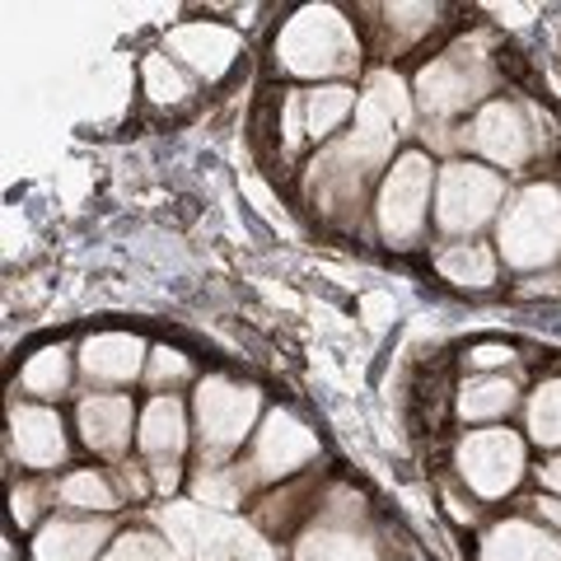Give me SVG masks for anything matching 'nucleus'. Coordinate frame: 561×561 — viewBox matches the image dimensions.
Listing matches in <instances>:
<instances>
[{
	"mask_svg": "<svg viewBox=\"0 0 561 561\" xmlns=\"http://www.w3.org/2000/svg\"><path fill=\"white\" fill-rule=\"evenodd\" d=\"M276 57L295 76H342L356 66V33L332 5H309L280 28Z\"/></svg>",
	"mask_w": 561,
	"mask_h": 561,
	"instance_id": "nucleus-1",
	"label": "nucleus"
},
{
	"mask_svg": "<svg viewBox=\"0 0 561 561\" xmlns=\"http://www.w3.org/2000/svg\"><path fill=\"white\" fill-rule=\"evenodd\" d=\"M561 249V192L538 183L519 192L501 220V253L515 267H542Z\"/></svg>",
	"mask_w": 561,
	"mask_h": 561,
	"instance_id": "nucleus-2",
	"label": "nucleus"
},
{
	"mask_svg": "<svg viewBox=\"0 0 561 561\" xmlns=\"http://www.w3.org/2000/svg\"><path fill=\"white\" fill-rule=\"evenodd\" d=\"M491 90V61L482 38H468L459 47H449L445 57H435L426 70L416 76V99L426 113H459L472 99H482Z\"/></svg>",
	"mask_w": 561,
	"mask_h": 561,
	"instance_id": "nucleus-3",
	"label": "nucleus"
},
{
	"mask_svg": "<svg viewBox=\"0 0 561 561\" xmlns=\"http://www.w3.org/2000/svg\"><path fill=\"white\" fill-rule=\"evenodd\" d=\"M426 202H431V160L412 150L389 169V179L379 187V230L393 249L416 243L421 225H426Z\"/></svg>",
	"mask_w": 561,
	"mask_h": 561,
	"instance_id": "nucleus-4",
	"label": "nucleus"
},
{
	"mask_svg": "<svg viewBox=\"0 0 561 561\" xmlns=\"http://www.w3.org/2000/svg\"><path fill=\"white\" fill-rule=\"evenodd\" d=\"M169 534L197 561H276L272 548L253 529H243V524L225 519V515L169 511Z\"/></svg>",
	"mask_w": 561,
	"mask_h": 561,
	"instance_id": "nucleus-5",
	"label": "nucleus"
},
{
	"mask_svg": "<svg viewBox=\"0 0 561 561\" xmlns=\"http://www.w3.org/2000/svg\"><path fill=\"white\" fill-rule=\"evenodd\" d=\"M505 183L482 164H445L440 192H435V220L449 234H468L491 220Z\"/></svg>",
	"mask_w": 561,
	"mask_h": 561,
	"instance_id": "nucleus-6",
	"label": "nucleus"
},
{
	"mask_svg": "<svg viewBox=\"0 0 561 561\" xmlns=\"http://www.w3.org/2000/svg\"><path fill=\"white\" fill-rule=\"evenodd\" d=\"M257 416V393L230 379H206L197 389V426H202V454H225L249 435Z\"/></svg>",
	"mask_w": 561,
	"mask_h": 561,
	"instance_id": "nucleus-7",
	"label": "nucleus"
},
{
	"mask_svg": "<svg viewBox=\"0 0 561 561\" xmlns=\"http://www.w3.org/2000/svg\"><path fill=\"white\" fill-rule=\"evenodd\" d=\"M459 468L478 496H505L524 472V445L515 431H478L459 445Z\"/></svg>",
	"mask_w": 561,
	"mask_h": 561,
	"instance_id": "nucleus-8",
	"label": "nucleus"
},
{
	"mask_svg": "<svg viewBox=\"0 0 561 561\" xmlns=\"http://www.w3.org/2000/svg\"><path fill=\"white\" fill-rule=\"evenodd\" d=\"M187 445V416L179 398H154L146 416H140V449L154 468V486L173 491L179 482V454Z\"/></svg>",
	"mask_w": 561,
	"mask_h": 561,
	"instance_id": "nucleus-9",
	"label": "nucleus"
},
{
	"mask_svg": "<svg viewBox=\"0 0 561 561\" xmlns=\"http://www.w3.org/2000/svg\"><path fill=\"white\" fill-rule=\"evenodd\" d=\"M319 454V435L300 426L290 412H272L257 431V449H253V472L257 478H286L300 463H309Z\"/></svg>",
	"mask_w": 561,
	"mask_h": 561,
	"instance_id": "nucleus-10",
	"label": "nucleus"
},
{
	"mask_svg": "<svg viewBox=\"0 0 561 561\" xmlns=\"http://www.w3.org/2000/svg\"><path fill=\"white\" fill-rule=\"evenodd\" d=\"M472 146H478L486 160L519 169L534 150V131L515 103H491V108H482L478 122H472Z\"/></svg>",
	"mask_w": 561,
	"mask_h": 561,
	"instance_id": "nucleus-11",
	"label": "nucleus"
},
{
	"mask_svg": "<svg viewBox=\"0 0 561 561\" xmlns=\"http://www.w3.org/2000/svg\"><path fill=\"white\" fill-rule=\"evenodd\" d=\"M10 445L28 468H51L66 454V435L57 412L47 408H14L10 412Z\"/></svg>",
	"mask_w": 561,
	"mask_h": 561,
	"instance_id": "nucleus-12",
	"label": "nucleus"
},
{
	"mask_svg": "<svg viewBox=\"0 0 561 561\" xmlns=\"http://www.w3.org/2000/svg\"><path fill=\"white\" fill-rule=\"evenodd\" d=\"M140 360H146V342L131 337V332H94L80 351V365L90 379H108V383H127L140 375Z\"/></svg>",
	"mask_w": 561,
	"mask_h": 561,
	"instance_id": "nucleus-13",
	"label": "nucleus"
},
{
	"mask_svg": "<svg viewBox=\"0 0 561 561\" xmlns=\"http://www.w3.org/2000/svg\"><path fill=\"white\" fill-rule=\"evenodd\" d=\"M169 47L179 51L187 66H197L202 76H220V70L234 61L239 38L220 24H183V28L169 33Z\"/></svg>",
	"mask_w": 561,
	"mask_h": 561,
	"instance_id": "nucleus-14",
	"label": "nucleus"
},
{
	"mask_svg": "<svg viewBox=\"0 0 561 561\" xmlns=\"http://www.w3.org/2000/svg\"><path fill=\"white\" fill-rule=\"evenodd\" d=\"M80 435L84 445L99 449V454H117L131 435V402L117 398V393H103V398H84L80 402Z\"/></svg>",
	"mask_w": 561,
	"mask_h": 561,
	"instance_id": "nucleus-15",
	"label": "nucleus"
},
{
	"mask_svg": "<svg viewBox=\"0 0 561 561\" xmlns=\"http://www.w3.org/2000/svg\"><path fill=\"white\" fill-rule=\"evenodd\" d=\"M482 561H561V542L534 524H501L482 542Z\"/></svg>",
	"mask_w": 561,
	"mask_h": 561,
	"instance_id": "nucleus-16",
	"label": "nucleus"
},
{
	"mask_svg": "<svg viewBox=\"0 0 561 561\" xmlns=\"http://www.w3.org/2000/svg\"><path fill=\"white\" fill-rule=\"evenodd\" d=\"M103 538H108V524L51 519L38 534V542H33V561H94Z\"/></svg>",
	"mask_w": 561,
	"mask_h": 561,
	"instance_id": "nucleus-17",
	"label": "nucleus"
},
{
	"mask_svg": "<svg viewBox=\"0 0 561 561\" xmlns=\"http://www.w3.org/2000/svg\"><path fill=\"white\" fill-rule=\"evenodd\" d=\"M295 561H375V542L346 529H309L295 548Z\"/></svg>",
	"mask_w": 561,
	"mask_h": 561,
	"instance_id": "nucleus-18",
	"label": "nucleus"
},
{
	"mask_svg": "<svg viewBox=\"0 0 561 561\" xmlns=\"http://www.w3.org/2000/svg\"><path fill=\"white\" fill-rule=\"evenodd\" d=\"M440 276L454 280V286H472L482 290L496 280V257H491L482 243H459V249L440 253Z\"/></svg>",
	"mask_w": 561,
	"mask_h": 561,
	"instance_id": "nucleus-19",
	"label": "nucleus"
},
{
	"mask_svg": "<svg viewBox=\"0 0 561 561\" xmlns=\"http://www.w3.org/2000/svg\"><path fill=\"white\" fill-rule=\"evenodd\" d=\"M515 402L511 379H496V375H482V379H468L463 393H459V412L463 421H486V416H501L505 408Z\"/></svg>",
	"mask_w": 561,
	"mask_h": 561,
	"instance_id": "nucleus-20",
	"label": "nucleus"
},
{
	"mask_svg": "<svg viewBox=\"0 0 561 561\" xmlns=\"http://www.w3.org/2000/svg\"><path fill=\"white\" fill-rule=\"evenodd\" d=\"M351 108H356V94H351L346 84H328V90H313V94H305V131H309V136H328Z\"/></svg>",
	"mask_w": 561,
	"mask_h": 561,
	"instance_id": "nucleus-21",
	"label": "nucleus"
},
{
	"mask_svg": "<svg viewBox=\"0 0 561 561\" xmlns=\"http://www.w3.org/2000/svg\"><path fill=\"white\" fill-rule=\"evenodd\" d=\"M529 431L538 445H561V379L542 383L529 402Z\"/></svg>",
	"mask_w": 561,
	"mask_h": 561,
	"instance_id": "nucleus-22",
	"label": "nucleus"
},
{
	"mask_svg": "<svg viewBox=\"0 0 561 561\" xmlns=\"http://www.w3.org/2000/svg\"><path fill=\"white\" fill-rule=\"evenodd\" d=\"M61 501L76 505V511H113L117 505V491L99 478V472H70L61 482Z\"/></svg>",
	"mask_w": 561,
	"mask_h": 561,
	"instance_id": "nucleus-23",
	"label": "nucleus"
},
{
	"mask_svg": "<svg viewBox=\"0 0 561 561\" xmlns=\"http://www.w3.org/2000/svg\"><path fill=\"white\" fill-rule=\"evenodd\" d=\"M66 370H70L66 346H47V351H38V356L24 365V389H33V393H57L61 383H66Z\"/></svg>",
	"mask_w": 561,
	"mask_h": 561,
	"instance_id": "nucleus-24",
	"label": "nucleus"
},
{
	"mask_svg": "<svg viewBox=\"0 0 561 561\" xmlns=\"http://www.w3.org/2000/svg\"><path fill=\"white\" fill-rule=\"evenodd\" d=\"M239 491H243V472L239 468H206L197 478V496L206 505H216V511H225V505H239Z\"/></svg>",
	"mask_w": 561,
	"mask_h": 561,
	"instance_id": "nucleus-25",
	"label": "nucleus"
},
{
	"mask_svg": "<svg viewBox=\"0 0 561 561\" xmlns=\"http://www.w3.org/2000/svg\"><path fill=\"white\" fill-rule=\"evenodd\" d=\"M146 90H150L154 103H179L187 94V80L169 66V57L154 51V57H146Z\"/></svg>",
	"mask_w": 561,
	"mask_h": 561,
	"instance_id": "nucleus-26",
	"label": "nucleus"
},
{
	"mask_svg": "<svg viewBox=\"0 0 561 561\" xmlns=\"http://www.w3.org/2000/svg\"><path fill=\"white\" fill-rule=\"evenodd\" d=\"M108 561H173V552L164 548L160 538H150V534H131V538H122V542H117Z\"/></svg>",
	"mask_w": 561,
	"mask_h": 561,
	"instance_id": "nucleus-27",
	"label": "nucleus"
},
{
	"mask_svg": "<svg viewBox=\"0 0 561 561\" xmlns=\"http://www.w3.org/2000/svg\"><path fill=\"white\" fill-rule=\"evenodd\" d=\"M187 375V356H179V351H154L150 356V379L154 383H169V379H183Z\"/></svg>",
	"mask_w": 561,
	"mask_h": 561,
	"instance_id": "nucleus-28",
	"label": "nucleus"
},
{
	"mask_svg": "<svg viewBox=\"0 0 561 561\" xmlns=\"http://www.w3.org/2000/svg\"><path fill=\"white\" fill-rule=\"evenodd\" d=\"M468 360L472 365H501V360H511V346H478Z\"/></svg>",
	"mask_w": 561,
	"mask_h": 561,
	"instance_id": "nucleus-29",
	"label": "nucleus"
},
{
	"mask_svg": "<svg viewBox=\"0 0 561 561\" xmlns=\"http://www.w3.org/2000/svg\"><path fill=\"white\" fill-rule=\"evenodd\" d=\"M538 478H542V486H548V491H561V459L542 463V468H538Z\"/></svg>",
	"mask_w": 561,
	"mask_h": 561,
	"instance_id": "nucleus-30",
	"label": "nucleus"
},
{
	"mask_svg": "<svg viewBox=\"0 0 561 561\" xmlns=\"http://www.w3.org/2000/svg\"><path fill=\"white\" fill-rule=\"evenodd\" d=\"M496 14H501L505 24H524L534 14V5H496Z\"/></svg>",
	"mask_w": 561,
	"mask_h": 561,
	"instance_id": "nucleus-31",
	"label": "nucleus"
},
{
	"mask_svg": "<svg viewBox=\"0 0 561 561\" xmlns=\"http://www.w3.org/2000/svg\"><path fill=\"white\" fill-rule=\"evenodd\" d=\"M538 511L548 515V519H557V524H561V505H557V501H538Z\"/></svg>",
	"mask_w": 561,
	"mask_h": 561,
	"instance_id": "nucleus-32",
	"label": "nucleus"
}]
</instances>
